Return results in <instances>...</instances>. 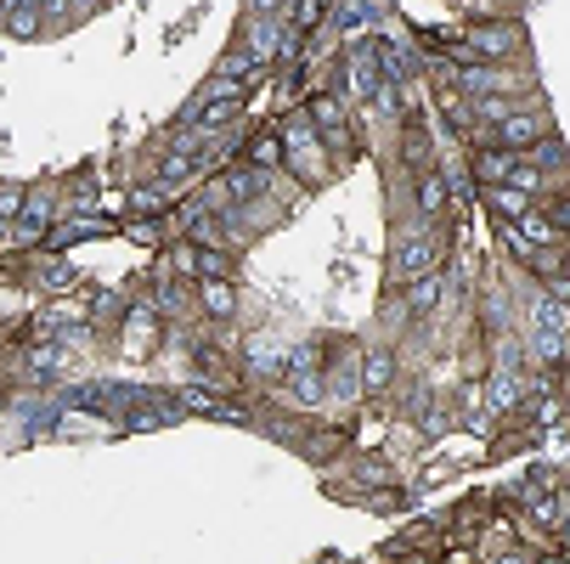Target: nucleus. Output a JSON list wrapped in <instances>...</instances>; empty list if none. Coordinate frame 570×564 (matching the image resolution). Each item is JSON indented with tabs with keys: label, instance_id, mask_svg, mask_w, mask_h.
I'll list each match as a JSON object with an SVG mask.
<instances>
[{
	"label": "nucleus",
	"instance_id": "nucleus-1",
	"mask_svg": "<svg viewBox=\"0 0 570 564\" xmlns=\"http://www.w3.org/2000/svg\"><path fill=\"white\" fill-rule=\"evenodd\" d=\"M441 255H446V237H441L435 220L406 215V220L390 226V271H395L401 283H413V277H424V271H441Z\"/></svg>",
	"mask_w": 570,
	"mask_h": 564
},
{
	"label": "nucleus",
	"instance_id": "nucleus-2",
	"mask_svg": "<svg viewBox=\"0 0 570 564\" xmlns=\"http://www.w3.org/2000/svg\"><path fill=\"white\" fill-rule=\"evenodd\" d=\"M446 86L463 97H537V68L531 62H452L441 68Z\"/></svg>",
	"mask_w": 570,
	"mask_h": 564
},
{
	"label": "nucleus",
	"instance_id": "nucleus-3",
	"mask_svg": "<svg viewBox=\"0 0 570 564\" xmlns=\"http://www.w3.org/2000/svg\"><path fill=\"white\" fill-rule=\"evenodd\" d=\"M283 170L294 176V181H305V187H322L334 176V158H328V141H322V130L311 125V113L299 108V113H283Z\"/></svg>",
	"mask_w": 570,
	"mask_h": 564
},
{
	"label": "nucleus",
	"instance_id": "nucleus-4",
	"mask_svg": "<svg viewBox=\"0 0 570 564\" xmlns=\"http://www.w3.org/2000/svg\"><path fill=\"white\" fill-rule=\"evenodd\" d=\"M463 62H525V29L520 18H469L458 34Z\"/></svg>",
	"mask_w": 570,
	"mask_h": 564
},
{
	"label": "nucleus",
	"instance_id": "nucleus-5",
	"mask_svg": "<svg viewBox=\"0 0 570 564\" xmlns=\"http://www.w3.org/2000/svg\"><path fill=\"white\" fill-rule=\"evenodd\" d=\"M542 136H553V119H548V108H542V91L537 97H525L492 136H485L480 147H509V152H525L531 141H542Z\"/></svg>",
	"mask_w": 570,
	"mask_h": 564
},
{
	"label": "nucleus",
	"instance_id": "nucleus-6",
	"mask_svg": "<svg viewBox=\"0 0 570 564\" xmlns=\"http://www.w3.org/2000/svg\"><path fill=\"white\" fill-rule=\"evenodd\" d=\"M328 23H334L340 46H367L390 23V0H340V7L328 12Z\"/></svg>",
	"mask_w": 570,
	"mask_h": 564
},
{
	"label": "nucleus",
	"instance_id": "nucleus-7",
	"mask_svg": "<svg viewBox=\"0 0 570 564\" xmlns=\"http://www.w3.org/2000/svg\"><path fill=\"white\" fill-rule=\"evenodd\" d=\"M305 113H311V125L322 130V141H328V158L356 147V136H351V102H345L334 86H328V91H311V97H305Z\"/></svg>",
	"mask_w": 570,
	"mask_h": 564
},
{
	"label": "nucleus",
	"instance_id": "nucleus-8",
	"mask_svg": "<svg viewBox=\"0 0 570 564\" xmlns=\"http://www.w3.org/2000/svg\"><path fill=\"white\" fill-rule=\"evenodd\" d=\"M525 395H531L525 367H520V362H492V373H485V418H509V413H520V407H525Z\"/></svg>",
	"mask_w": 570,
	"mask_h": 564
},
{
	"label": "nucleus",
	"instance_id": "nucleus-9",
	"mask_svg": "<svg viewBox=\"0 0 570 564\" xmlns=\"http://www.w3.org/2000/svg\"><path fill=\"white\" fill-rule=\"evenodd\" d=\"M283 40H288V23L283 18H249V23L237 29V46L249 51L255 62H266V68L283 62Z\"/></svg>",
	"mask_w": 570,
	"mask_h": 564
},
{
	"label": "nucleus",
	"instance_id": "nucleus-10",
	"mask_svg": "<svg viewBox=\"0 0 570 564\" xmlns=\"http://www.w3.org/2000/svg\"><path fill=\"white\" fill-rule=\"evenodd\" d=\"M520 310H525V334H570V305L553 299L548 288H531Z\"/></svg>",
	"mask_w": 570,
	"mask_h": 564
},
{
	"label": "nucleus",
	"instance_id": "nucleus-11",
	"mask_svg": "<svg viewBox=\"0 0 570 564\" xmlns=\"http://www.w3.org/2000/svg\"><path fill=\"white\" fill-rule=\"evenodd\" d=\"M446 299V277L441 271H424L413 283H401V316H413V321H430Z\"/></svg>",
	"mask_w": 570,
	"mask_h": 564
},
{
	"label": "nucleus",
	"instance_id": "nucleus-12",
	"mask_svg": "<svg viewBox=\"0 0 570 564\" xmlns=\"http://www.w3.org/2000/svg\"><path fill=\"white\" fill-rule=\"evenodd\" d=\"M243 378H255V384H277V378H288V345L249 339V345H243Z\"/></svg>",
	"mask_w": 570,
	"mask_h": 564
},
{
	"label": "nucleus",
	"instance_id": "nucleus-13",
	"mask_svg": "<svg viewBox=\"0 0 570 564\" xmlns=\"http://www.w3.org/2000/svg\"><path fill=\"white\" fill-rule=\"evenodd\" d=\"M322 378H328V407H356L362 400V350L340 356V362H322Z\"/></svg>",
	"mask_w": 570,
	"mask_h": 564
},
{
	"label": "nucleus",
	"instance_id": "nucleus-14",
	"mask_svg": "<svg viewBox=\"0 0 570 564\" xmlns=\"http://www.w3.org/2000/svg\"><path fill=\"white\" fill-rule=\"evenodd\" d=\"M193 299H198V310L215 321V328H226V321L237 316V283L232 277H198L193 283Z\"/></svg>",
	"mask_w": 570,
	"mask_h": 564
},
{
	"label": "nucleus",
	"instance_id": "nucleus-15",
	"mask_svg": "<svg viewBox=\"0 0 570 564\" xmlns=\"http://www.w3.org/2000/svg\"><path fill=\"white\" fill-rule=\"evenodd\" d=\"M446 209H452V187H446V176H441V170H419V176H413V215L441 220Z\"/></svg>",
	"mask_w": 570,
	"mask_h": 564
},
{
	"label": "nucleus",
	"instance_id": "nucleus-16",
	"mask_svg": "<svg viewBox=\"0 0 570 564\" xmlns=\"http://www.w3.org/2000/svg\"><path fill=\"white\" fill-rule=\"evenodd\" d=\"M0 34L7 40H40V0H0Z\"/></svg>",
	"mask_w": 570,
	"mask_h": 564
},
{
	"label": "nucleus",
	"instance_id": "nucleus-17",
	"mask_svg": "<svg viewBox=\"0 0 570 564\" xmlns=\"http://www.w3.org/2000/svg\"><path fill=\"white\" fill-rule=\"evenodd\" d=\"M283 395L294 400L299 413H316V407H328V378H322V367H294Z\"/></svg>",
	"mask_w": 570,
	"mask_h": 564
},
{
	"label": "nucleus",
	"instance_id": "nucleus-18",
	"mask_svg": "<svg viewBox=\"0 0 570 564\" xmlns=\"http://www.w3.org/2000/svg\"><path fill=\"white\" fill-rule=\"evenodd\" d=\"M395 373H401V362H395L390 345L362 350V395H384V389H395Z\"/></svg>",
	"mask_w": 570,
	"mask_h": 564
},
{
	"label": "nucleus",
	"instance_id": "nucleus-19",
	"mask_svg": "<svg viewBox=\"0 0 570 564\" xmlns=\"http://www.w3.org/2000/svg\"><path fill=\"white\" fill-rule=\"evenodd\" d=\"M520 165H531V170H542V176H570V147H564V136H542V141H531L525 152H514Z\"/></svg>",
	"mask_w": 570,
	"mask_h": 564
},
{
	"label": "nucleus",
	"instance_id": "nucleus-20",
	"mask_svg": "<svg viewBox=\"0 0 570 564\" xmlns=\"http://www.w3.org/2000/svg\"><path fill=\"white\" fill-rule=\"evenodd\" d=\"M243 165L277 176V170H283V130H255L249 141H243Z\"/></svg>",
	"mask_w": 570,
	"mask_h": 564
},
{
	"label": "nucleus",
	"instance_id": "nucleus-21",
	"mask_svg": "<svg viewBox=\"0 0 570 564\" xmlns=\"http://www.w3.org/2000/svg\"><path fill=\"white\" fill-rule=\"evenodd\" d=\"M158 321H165V316L153 310V299H141V305L125 316V345H130V350H147V345H158Z\"/></svg>",
	"mask_w": 570,
	"mask_h": 564
},
{
	"label": "nucleus",
	"instance_id": "nucleus-22",
	"mask_svg": "<svg viewBox=\"0 0 570 564\" xmlns=\"http://www.w3.org/2000/svg\"><path fill=\"white\" fill-rule=\"evenodd\" d=\"M170 204H181V187H165V181H141L136 192H130V215H165Z\"/></svg>",
	"mask_w": 570,
	"mask_h": 564
},
{
	"label": "nucleus",
	"instance_id": "nucleus-23",
	"mask_svg": "<svg viewBox=\"0 0 570 564\" xmlns=\"http://www.w3.org/2000/svg\"><path fill=\"white\" fill-rule=\"evenodd\" d=\"M153 310L158 316H187V310H198V299H193V283H181V277H165L153 288Z\"/></svg>",
	"mask_w": 570,
	"mask_h": 564
},
{
	"label": "nucleus",
	"instance_id": "nucleus-24",
	"mask_svg": "<svg viewBox=\"0 0 570 564\" xmlns=\"http://www.w3.org/2000/svg\"><path fill=\"white\" fill-rule=\"evenodd\" d=\"M514 226H520V237H531L537 249H564V231H559V226L548 220V209H537V204H531Z\"/></svg>",
	"mask_w": 570,
	"mask_h": 564
},
{
	"label": "nucleus",
	"instance_id": "nucleus-25",
	"mask_svg": "<svg viewBox=\"0 0 570 564\" xmlns=\"http://www.w3.org/2000/svg\"><path fill=\"white\" fill-rule=\"evenodd\" d=\"M509 170H514V152H509V147H480V152H474V176H480L485 187H503Z\"/></svg>",
	"mask_w": 570,
	"mask_h": 564
},
{
	"label": "nucleus",
	"instance_id": "nucleus-26",
	"mask_svg": "<svg viewBox=\"0 0 570 564\" xmlns=\"http://www.w3.org/2000/svg\"><path fill=\"white\" fill-rule=\"evenodd\" d=\"M322 23H328V0H294V7H288V29L299 40H311Z\"/></svg>",
	"mask_w": 570,
	"mask_h": 564
},
{
	"label": "nucleus",
	"instance_id": "nucleus-27",
	"mask_svg": "<svg viewBox=\"0 0 570 564\" xmlns=\"http://www.w3.org/2000/svg\"><path fill=\"white\" fill-rule=\"evenodd\" d=\"M193 97H198V102H249V86H243V79H232V73H209Z\"/></svg>",
	"mask_w": 570,
	"mask_h": 564
},
{
	"label": "nucleus",
	"instance_id": "nucleus-28",
	"mask_svg": "<svg viewBox=\"0 0 570 564\" xmlns=\"http://www.w3.org/2000/svg\"><path fill=\"white\" fill-rule=\"evenodd\" d=\"M57 209H62V198H57L51 187H29V204H23V220H29V226L51 231V226H57Z\"/></svg>",
	"mask_w": 570,
	"mask_h": 564
},
{
	"label": "nucleus",
	"instance_id": "nucleus-29",
	"mask_svg": "<svg viewBox=\"0 0 570 564\" xmlns=\"http://www.w3.org/2000/svg\"><path fill=\"white\" fill-rule=\"evenodd\" d=\"M215 73H232V79H243V86H261V79H266L272 68H266V62H255L243 46H232V51L220 57V68H215Z\"/></svg>",
	"mask_w": 570,
	"mask_h": 564
},
{
	"label": "nucleus",
	"instance_id": "nucleus-30",
	"mask_svg": "<svg viewBox=\"0 0 570 564\" xmlns=\"http://www.w3.org/2000/svg\"><path fill=\"white\" fill-rule=\"evenodd\" d=\"M29 367H40V378H57V373L73 367V356H68L62 345H35V350H29Z\"/></svg>",
	"mask_w": 570,
	"mask_h": 564
},
{
	"label": "nucleus",
	"instance_id": "nucleus-31",
	"mask_svg": "<svg viewBox=\"0 0 570 564\" xmlns=\"http://www.w3.org/2000/svg\"><path fill=\"white\" fill-rule=\"evenodd\" d=\"M485 204H492L503 220H520V215L531 209V198H525V192H514V187H485Z\"/></svg>",
	"mask_w": 570,
	"mask_h": 564
},
{
	"label": "nucleus",
	"instance_id": "nucleus-32",
	"mask_svg": "<svg viewBox=\"0 0 570 564\" xmlns=\"http://www.w3.org/2000/svg\"><path fill=\"white\" fill-rule=\"evenodd\" d=\"M23 204H29V187H18V181H0V231H7L12 220H23Z\"/></svg>",
	"mask_w": 570,
	"mask_h": 564
},
{
	"label": "nucleus",
	"instance_id": "nucleus-33",
	"mask_svg": "<svg viewBox=\"0 0 570 564\" xmlns=\"http://www.w3.org/2000/svg\"><path fill=\"white\" fill-rule=\"evenodd\" d=\"M40 288L46 294H68L73 288V266L68 260H40Z\"/></svg>",
	"mask_w": 570,
	"mask_h": 564
},
{
	"label": "nucleus",
	"instance_id": "nucleus-34",
	"mask_svg": "<svg viewBox=\"0 0 570 564\" xmlns=\"http://www.w3.org/2000/svg\"><path fill=\"white\" fill-rule=\"evenodd\" d=\"M198 277H232V249H198Z\"/></svg>",
	"mask_w": 570,
	"mask_h": 564
},
{
	"label": "nucleus",
	"instance_id": "nucleus-35",
	"mask_svg": "<svg viewBox=\"0 0 570 564\" xmlns=\"http://www.w3.org/2000/svg\"><path fill=\"white\" fill-rule=\"evenodd\" d=\"M288 7H294V0H243V12H249V18H283V23H288Z\"/></svg>",
	"mask_w": 570,
	"mask_h": 564
},
{
	"label": "nucleus",
	"instance_id": "nucleus-36",
	"mask_svg": "<svg viewBox=\"0 0 570 564\" xmlns=\"http://www.w3.org/2000/svg\"><path fill=\"white\" fill-rule=\"evenodd\" d=\"M170 260H176V277H181V283H198V249H193V244H181Z\"/></svg>",
	"mask_w": 570,
	"mask_h": 564
},
{
	"label": "nucleus",
	"instance_id": "nucleus-37",
	"mask_svg": "<svg viewBox=\"0 0 570 564\" xmlns=\"http://www.w3.org/2000/svg\"><path fill=\"white\" fill-rule=\"evenodd\" d=\"M485 564H531V547H498V553H485Z\"/></svg>",
	"mask_w": 570,
	"mask_h": 564
},
{
	"label": "nucleus",
	"instance_id": "nucleus-38",
	"mask_svg": "<svg viewBox=\"0 0 570 564\" xmlns=\"http://www.w3.org/2000/svg\"><path fill=\"white\" fill-rule=\"evenodd\" d=\"M531 564H570L564 553H531Z\"/></svg>",
	"mask_w": 570,
	"mask_h": 564
},
{
	"label": "nucleus",
	"instance_id": "nucleus-39",
	"mask_svg": "<svg viewBox=\"0 0 570 564\" xmlns=\"http://www.w3.org/2000/svg\"><path fill=\"white\" fill-rule=\"evenodd\" d=\"M559 547H570V514H564V525H559Z\"/></svg>",
	"mask_w": 570,
	"mask_h": 564
},
{
	"label": "nucleus",
	"instance_id": "nucleus-40",
	"mask_svg": "<svg viewBox=\"0 0 570 564\" xmlns=\"http://www.w3.org/2000/svg\"><path fill=\"white\" fill-rule=\"evenodd\" d=\"M564 497H570V479H564Z\"/></svg>",
	"mask_w": 570,
	"mask_h": 564
}]
</instances>
